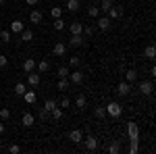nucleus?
Returning a JSON list of instances; mask_svg holds the SVG:
<instances>
[{
	"mask_svg": "<svg viewBox=\"0 0 156 154\" xmlns=\"http://www.w3.org/2000/svg\"><path fill=\"white\" fill-rule=\"evenodd\" d=\"M94 115H96V119H104V117H106V108L96 106V108H94Z\"/></svg>",
	"mask_w": 156,
	"mask_h": 154,
	"instance_id": "nucleus-30",
	"label": "nucleus"
},
{
	"mask_svg": "<svg viewBox=\"0 0 156 154\" xmlns=\"http://www.w3.org/2000/svg\"><path fill=\"white\" fill-rule=\"evenodd\" d=\"M40 79H42V77H40V73H27V83H29V85H31V88H37V85H40Z\"/></svg>",
	"mask_w": 156,
	"mask_h": 154,
	"instance_id": "nucleus-10",
	"label": "nucleus"
},
{
	"mask_svg": "<svg viewBox=\"0 0 156 154\" xmlns=\"http://www.w3.org/2000/svg\"><path fill=\"white\" fill-rule=\"evenodd\" d=\"M2 4H6V0H0V6H2Z\"/></svg>",
	"mask_w": 156,
	"mask_h": 154,
	"instance_id": "nucleus-46",
	"label": "nucleus"
},
{
	"mask_svg": "<svg viewBox=\"0 0 156 154\" xmlns=\"http://www.w3.org/2000/svg\"><path fill=\"white\" fill-rule=\"evenodd\" d=\"M125 75H127V81H129V83L137 79V71H135V69H129V71L125 73Z\"/></svg>",
	"mask_w": 156,
	"mask_h": 154,
	"instance_id": "nucleus-31",
	"label": "nucleus"
},
{
	"mask_svg": "<svg viewBox=\"0 0 156 154\" xmlns=\"http://www.w3.org/2000/svg\"><path fill=\"white\" fill-rule=\"evenodd\" d=\"M83 142H85V148H87V150H98V140L94 135L87 133V138H83Z\"/></svg>",
	"mask_w": 156,
	"mask_h": 154,
	"instance_id": "nucleus-9",
	"label": "nucleus"
},
{
	"mask_svg": "<svg viewBox=\"0 0 156 154\" xmlns=\"http://www.w3.org/2000/svg\"><path fill=\"white\" fill-rule=\"evenodd\" d=\"M83 34H85V38H92V36H94V25H85Z\"/></svg>",
	"mask_w": 156,
	"mask_h": 154,
	"instance_id": "nucleus-37",
	"label": "nucleus"
},
{
	"mask_svg": "<svg viewBox=\"0 0 156 154\" xmlns=\"http://www.w3.org/2000/svg\"><path fill=\"white\" fill-rule=\"evenodd\" d=\"M48 117H50V113H48V110H44V108H40V119H42V121H46Z\"/></svg>",
	"mask_w": 156,
	"mask_h": 154,
	"instance_id": "nucleus-42",
	"label": "nucleus"
},
{
	"mask_svg": "<svg viewBox=\"0 0 156 154\" xmlns=\"http://www.w3.org/2000/svg\"><path fill=\"white\" fill-rule=\"evenodd\" d=\"M69 67H58V77H69Z\"/></svg>",
	"mask_w": 156,
	"mask_h": 154,
	"instance_id": "nucleus-39",
	"label": "nucleus"
},
{
	"mask_svg": "<svg viewBox=\"0 0 156 154\" xmlns=\"http://www.w3.org/2000/svg\"><path fill=\"white\" fill-rule=\"evenodd\" d=\"M25 2H27L29 6H36V4H37V2H40V0H25Z\"/></svg>",
	"mask_w": 156,
	"mask_h": 154,
	"instance_id": "nucleus-44",
	"label": "nucleus"
},
{
	"mask_svg": "<svg viewBox=\"0 0 156 154\" xmlns=\"http://www.w3.org/2000/svg\"><path fill=\"white\" fill-rule=\"evenodd\" d=\"M69 79L67 77H58V83H56V90H60V92H67L69 90Z\"/></svg>",
	"mask_w": 156,
	"mask_h": 154,
	"instance_id": "nucleus-18",
	"label": "nucleus"
},
{
	"mask_svg": "<svg viewBox=\"0 0 156 154\" xmlns=\"http://www.w3.org/2000/svg\"><path fill=\"white\" fill-rule=\"evenodd\" d=\"M106 115H110L112 119L121 117V115H123V106H121L119 102L112 100V102H108V104H106Z\"/></svg>",
	"mask_w": 156,
	"mask_h": 154,
	"instance_id": "nucleus-1",
	"label": "nucleus"
},
{
	"mask_svg": "<svg viewBox=\"0 0 156 154\" xmlns=\"http://www.w3.org/2000/svg\"><path fill=\"white\" fill-rule=\"evenodd\" d=\"M127 135H129L131 142L140 140V127H137V123H127Z\"/></svg>",
	"mask_w": 156,
	"mask_h": 154,
	"instance_id": "nucleus-2",
	"label": "nucleus"
},
{
	"mask_svg": "<svg viewBox=\"0 0 156 154\" xmlns=\"http://www.w3.org/2000/svg\"><path fill=\"white\" fill-rule=\"evenodd\" d=\"M69 81H71V83H75V85H79V83L83 81V73H79V71H73V73H69Z\"/></svg>",
	"mask_w": 156,
	"mask_h": 154,
	"instance_id": "nucleus-14",
	"label": "nucleus"
},
{
	"mask_svg": "<svg viewBox=\"0 0 156 154\" xmlns=\"http://www.w3.org/2000/svg\"><path fill=\"white\" fill-rule=\"evenodd\" d=\"M79 6H81L79 0H67V11H69V13H77V11H79Z\"/></svg>",
	"mask_w": 156,
	"mask_h": 154,
	"instance_id": "nucleus-21",
	"label": "nucleus"
},
{
	"mask_svg": "<svg viewBox=\"0 0 156 154\" xmlns=\"http://www.w3.org/2000/svg\"><path fill=\"white\" fill-rule=\"evenodd\" d=\"M119 150H121L119 142H112L110 146H108V152H110V154H119Z\"/></svg>",
	"mask_w": 156,
	"mask_h": 154,
	"instance_id": "nucleus-33",
	"label": "nucleus"
},
{
	"mask_svg": "<svg viewBox=\"0 0 156 154\" xmlns=\"http://www.w3.org/2000/svg\"><path fill=\"white\" fill-rule=\"evenodd\" d=\"M29 21H31V23H42V21H44V15H42V11H31V15H29Z\"/></svg>",
	"mask_w": 156,
	"mask_h": 154,
	"instance_id": "nucleus-15",
	"label": "nucleus"
},
{
	"mask_svg": "<svg viewBox=\"0 0 156 154\" xmlns=\"http://www.w3.org/2000/svg\"><path fill=\"white\" fill-rule=\"evenodd\" d=\"M110 6H112V0H102L98 9H100V11H104V13H108V11H110Z\"/></svg>",
	"mask_w": 156,
	"mask_h": 154,
	"instance_id": "nucleus-29",
	"label": "nucleus"
},
{
	"mask_svg": "<svg viewBox=\"0 0 156 154\" xmlns=\"http://www.w3.org/2000/svg\"><path fill=\"white\" fill-rule=\"evenodd\" d=\"M50 117H52V119H62V108L56 104V106L50 110Z\"/></svg>",
	"mask_w": 156,
	"mask_h": 154,
	"instance_id": "nucleus-26",
	"label": "nucleus"
},
{
	"mask_svg": "<svg viewBox=\"0 0 156 154\" xmlns=\"http://www.w3.org/2000/svg\"><path fill=\"white\" fill-rule=\"evenodd\" d=\"M21 123H23L25 127H31V125L36 123V119H34V115H31V113H25L23 119H21Z\"/></svg>",
	"mask_w": 156,
	"mask_h": 154,
	"instance_id": "nucleus-20",
	"label": "nucleus"
},
{
	"mask_svg": "<svg viewBox=\"0 0 156 154\" xmlns=\"http://www.w3.org/2000/svg\"><path fill=\"white\" fill-rule=\"evenodd\" d=\"M36 69L40 73H46L50 69V63H48V60H40V63H36Z\"/></svg>",
	"mask_w": 156,
	"mask_h": 154,
	"instance_id": "nucleus-23",
	"label": "nucleus"
},
{
	"mask_svg": "<svg viewBox=\"0 0 156 154\" xmlns=\"http://www.w3.org/2000/svg\"><path fill=\"white\" fill-rule=\"evenodd\" d=\"M69 140H71L73 144H81L83 142V131L81 129H71L69 131Z\"/></svg>",
	"mask_w": 156,
	"mask_h": 154,
	"instance_id": "nucleus-4",
	"label": "nucleus"
},
{
	"mask_svg": "<svg viewBox=\"0 0 156 154\" xmlns=\"http://www.w3.org/2000/svg\"><path fill=\"white\" fill-rule=\"evenodd\" d=\"M87 15H90L92 19H98V15H100V9H98L96 4H92V6H87Z\"/></svg>",
	"mask_w": 156,
	"mask_h": 154,
	"instance_id": "nucleus-24",
	"label": "nucleus"
},
{
	"mask_svg": "<svg viewBox=\"0 0 156 154\" xmlns=\"http://www.w3.org/2000/svg\"><path fill=\"white\" fill-rule=\"evenodd\" d=\"M25 90H27V85H25L23 81H19L17 85H15V94H17V96H23V94H25Z\"/></svg>",
	"mask_w": 156,
	"mask_h": 154,
	"instance_id": "nucleus-28",
	"label": "nucleus"
},
{
	"mask_svg": "<svg viewBox=\"0 0 156 154\" xmlns=\"http://www.w3.org/2000/svg\"><path fill=\"white\" fill-rule=\"evenodd\" d=\"M6 63H9V59L0 54V69H4V67H6Z\"/></svg>",
	"mask_w": 156,
	"mask_h": 154,
	"instance_id": "nucleus-43",
	"label": "nucleus"
},
{
	"mask_svg": "<svg viewBox=\"0 0 156 154\" xmlns=\"http://www.w3.org/2000/svg\"><path fill=\"white\" fill-rule=\"evenodd\" d=\"M23 71H25V73L36 71V60H34V59H27V60H23Z\"/></svg>",
	"mask_w": 156,
	"mask_h": 154,
	"instance_id": "nucleus-17",
	"label": "nucleus"
},
{
	"mask_svg": "<svg viewBox=\"0 0 156 154\" xmlns=\"http://www.w3.org/2000/svg\"><path fill=\"white\" fill-rule=\"evenodd\" d=\"M129 92H131V83L129 81H121L117 85V94L119 96H129Z\"/></svg>",
	"mask_w": 156,
	"mask_h": 154,
	"instance_id": "nucleus-6",
	"label": "nucleus"
},
{
	"mask_svg": "<svg viewBox=\"0 0 156 154\" xmlns=\"http://www.w3.org/2000/svg\"><path fill=\"white\" fill-rule=\"evenodd\" d=\"M52 52H54V56H65L67 54V44L65 42H56L54 48H52Z\"/></svg>",
	"mask_w": 156,
	"mask_h": 154,
	"instance_id": "nucleus-7",
	"label": "nucleus"
},
{
	"mask_svg": "<svg viewBox=\"0 0 156 154\" xmlns=\"http://www.w3.org/2000/svg\"><path fill=\"white\" fill-rule=\"evenodd\" d=\"M140 92H142V96H150L152 92H154V83L152 81H140Z\"/></svg>",
	"mask_w": 156,
	"mask_h": 154,
	"instance_id": "nucleus-3",
	"label": "nucleus"
},
{
	"mask_svg": "<svg viewBox=\"0 0 156 154\" xmlns=\"http://www.w3.org/2000/svg\"><path fill=\"white\" fill-rule=\"evenodd\" d=\"M54 29H56V31H62V29H65V27H67V23H65V21H62V17H58V19H54Z\"/></svg>",
	"mask_w": 156,
	"mask_h": 154,
	"instance_id": "nucleus-27",
	"label": "nucleus"
},
{
	"mask_svg": "<svg viewBox=\"0 0 156 154\" xmlns=\"http://www.w3.org/2000/svg\"><path fill=\"white\" fill-rule=\"evenodd\" d=\"M23 29H25L23 21H12L11 23V34H21Z\"/></svg>",
	"mask_w": 156,
	"mask_h": 154,
	"instance_id": "nucleus-19",
	"label": "nucleus"
},
{
	"mask_svg": "<svg viewBox=\"0 0 156 154\" xmlns=\"http://www.w3.org/2000/svg\"><path fill=\"white\" fill-rule=\"evenodd\" d=\"M56 106V100H52V98H48V100H46V102H44V110H52V108Z\"/></svg>",
	"mask_w": 156,
	"mask_h": 154,
	"instance_id": "nucleus-32",
	"label": "nucleus"
},
{
	"mask_svg": "<svg viewBox=\"0 0 156 154\" xmlns=\"http://www.w3.org/2000/svg\"><path fill=\"white\" fill-rule=\"evenodd\" d=\"M83 36H71V40H69V46L71 48H79V46H83Z\"/></svg>",
	"mask_w": 156,
	"mask_h": 154,
	"instance_id": "nucleus-16",
	"label": "nucleus"
},
{
	"mask_svg": "<svg viewBox=\"0 0 156 154\" xmlns=\"http://www.w3.org/2000/svg\"><path fill=\"white\" fill-rule=\"evenodd\" d=\"M0 40H2V42H11V31H9V29H2V31H0Z\"/></svg>",
	"mask_w": 156,
	"mask_h": 154,
	"instance_id": "nucleus-35",
	"label": "nucleus"
},
{
	"mask_svg": "<svg viewBox=\"0 0 156 154\" xmlns=\"http://www.w3.org/2000/svg\"><path fill=\"white\" fill-rule=\"evenodd\" d=\"M0 119H2V121H9V119H11V110H9V108H0Z\"/></svg>",
	"mask_w": 156,
	"mask_h": 154,
	"instance_id": "nucleus-36",
	"label": "nucleus"
},
{
	"mask_svg": "<svg viewBox=\"0 0 156 154\" xmlns=\"http://www.w3.org/2000/svg\"><path fill=\"white\" fill-rule=\"evenodd\" d=\"M144 56H146L148 60H154V59H156V46H154V44H148V46H146Z\"/></svg>",
	"mask_w": 156,
	"mask_h": 154,
	"instance_id": "nucleus-13",
	"label": "nucleus"
},
{
	"mask_svg": "<svg viewBox=\"0 0 156 154\" xmlns=\"http://www.w3.org/2000/svg\"><path fill=\"white\" fill-rule=\"evenodd\" d=\"M85 104H87V100H85L83 94H79L77 98H75V106L77 108H85Z\"/></svg>",
	"mask_w": 156,
	"mask_h": 154,
	"instance_id": "nucleus-25",
	"label": "nucleus"
},
{
	"mask_svg": "<svg viewBox=\"0 0 156 154\" xmlns=\"http://www.w3.org/2000/svg\"><path fill=\"white\" fill-rule=\"evenodd\" d=\"M23 100L27 102V104H36V100H37V94L34 92V90H25V94H23Z\"/></svg>",
	"mask_w": 156,
	"mask_h": 154,
	"instance_id": "nucleus-11",
	"label": "nucleus"
},
{
	"mask_svg": "<svg viewBox=\"0 0 156 154\" xmlns=\"http://www.w3.org/2000/svg\"><path fill=\"white\" fill-rule=\"evenodd\" d=\"M4 129H6V127H4V123H0V135L4 133Z\"/></svg>",
	"mask_w": 156,
	"mask_h": 154,
	"instance_id": "nucleus-45",
	"label": "nucleus"
},
{
	"mask_svg": "<svg viewBox=\"0 0 156 154\" xmlns=\"http://www.w3.org/2000/svg\"><path fill=\"white\" fill-rule=\"evenodd\" d=\"M110 19H108V15H104V17H100V19H98V27H100V29H102V31H108V29H110Z\"/></svg>",
	"mask_w": 156,
	"mask_h": 154,
	"instance_id": "nucleus-12",
	"label": "nucleus"
},
{
	"mask_svg": "<svg viewBox=\"0 0 156 154\" xmlns=\"http://www.w3.org/2000/svg\"><path fill=\"white\" fill-rule=\"evenodd\" d=\"M56 104H58L60 108H67V106H69V104H71V100H69V98L65 96V98H60V102H56Z\"/></svg>",
	"mask_w": 156,
	"mask_h": 154,
	"instance_id": "nucleus-40",
	"label": "nucleus"
},
{
	"mask_svg": "<svg viewBox=\"0 0 156 154\" xmlns=\"http://www.w3.org/2000/svg\"><path fill=\"white\" fill-rule=\"evenodd\" d=\"M79 63H81L79 56H71V59H69V67H75V69H77V67H79Z\"/></svg>",
	"mask_w": 156,
	"mask_h": 154,
	"instance_id": "nucleus-38",
	"label": "nucleus"
},
{
	"mask_svg": "<svg viewBox=\"0 0 156 154\" xmlns=\"http://www.w3.org/2000/svg\"><path fill=\"white\" fill-rule=\"evenodd\" d=\"M9 152H11V154H19V152H21V148H19L17 144H12V146H9Z\"/></svg>",
	"mask_w": 156,
	"mask_h": 154,
	"instance_id": "nucleus-41",
	"label": "nucleus"
},
{
	"mask_svg": "<svg viewBox=\"0 0 156 154\" xmlns=\"http://www.w3.org/2000/svg\"><path fill=\"white\" fill-rule=\"evenodd\" d=\"M50 15H52L54 19H58V17H62V9H60V6H52V11H50Z\"/></svg>",
	"mask_w": 156,
	"mask_h": 154,
	"instance_id": "nucleus-34",
	"label": "nucleus"
},
{
	"mask_svg": "<svg viewBox=\"0 0 156 154\" xmlns=\"http://www.w3.org/2000/svg\"><path fill=\"white\" fill-rule=\"evenodd\" d=\"M19 36H21V42H31L34 40V31L31 29H23Z\"/></svg>",
	"mask_w": 156,
	"mask_h": 154,
	"instance_id": "nucleus-22",
	"label": "nucleus"
},
{
	"mask_svg": "<svg viewBox=\"0 0 156 154\" xmlns=\"http://www.w3.org/2000/svg\"><path fill=\"white\" fill-rule=\"evenodd\" d=\"M69 31H71V36H81L83 34V23H79V21L69 23Z\"/></svg>",
	"mask_w": 156,
	"mask_h": 154,
	"instance_id": "nucleus-5",
	"label": "nucleus"
},
{
	"mask_svg": "<svg viewBox=\"0 0 156 154\" xmlns=\"http://www.w3.org/2000/svg\"><path fill=\"white\" fill-rule=\"evenodd\" d=\"M123 17V6H110V11H108V19H121Z\"/></svg>",
	"mask_w": 156,
	"mask_h": 154,
	"instance_id": "nucleus-8",
	"label": "nucleus"
}]
</instances>
